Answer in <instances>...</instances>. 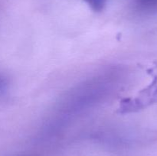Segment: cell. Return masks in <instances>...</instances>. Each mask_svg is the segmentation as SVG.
<instances>
[{
  "label": "cell",
  "mask_w": 157,
  "mask_h": 156,
  "mask_svg": "<svg viewBox=\"0 0 157 156\" xmlns=\"http://www.w3.org/2000/svg\"><path fill=\"white\" fill-rule=\"evenodd\" d=\"M84 1L94 11H101L104 9L107 0H84Z\"/></svg>",
  "instance_id": "cell-1"
},
{
  "label": "cell",
  "mask_w": 157,
  "mask_h": 156,
  "mask_svg": "<svg viewBox=\"0 0 157 156\" xmlns=\"http://www.w3.org/2000/svg\"><path fill=\"white\" fill-rule=\"evenodd\" d=\"M2 87H3V81H2V80L0 78V90L2 88Z\"/></svg>",
  "instance_id": "cell-2"
}]
</instances>
